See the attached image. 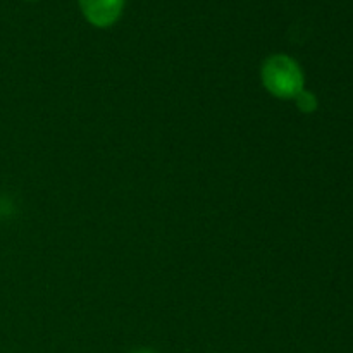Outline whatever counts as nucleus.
I'll return each instance as SVG.
<instances>
[{
  "instance_id": "nucleus-1",
  "label": "nucleus",
  "mask_w": 353,
  "mask_h": 353,
  "mask_svg": "<svg viewBox=\"0 0 353 353\" xmlns=\"http://www.w3.org/2000/svg\"><path fill=\"white\" fill-rule=\"evenodd\" d=\"M262 83L278 99H296L303 90V72L288 55H271L262 65Z\"/></svg>"
},
{
  "instance_id": "nucleus-2",
  "label": "nucleus",
  "mask_w": 353,
  "mask_h": 353,
  "mask_svg": "<svg viewBox=\"0 0 353 353\" xmlns=\"http://www.w3.org/2000/svg\"><path fill=\"white\" fill-rule=\"evenodd\" d=\"M83 16L97 28H109L121 17L124 0H78Z\"/></svg>"
},
{
  "instance_id": "nucleus-3",
  "label": "nucleus",
  "mask_w": 353,
  "mask_h": 353,
  "mask_svg": "<svg viewBox=\"0 0 353 353\" xmlns=\"http://www.w3.org/2000/svg\"><path fill=\"white\" fill-rule=\"evenodd\" d=\"M295 100L302 112H314L317 109V99L310 92H305V90H302Z\"/></svg>"
},
{
  "instance_id": "nucleus-4",
  "label": "nucleus",
  "mask_w": 353,
  "mask_h": 353,
  "mask_svg": "<svg viewBox=\"0 0 353 353\" xmlns=\"http://www.w3.org/2000/svg\"><path fill=\"white\" fill-rule=\"evenodd\" d=\"M133 353H155V352H152V350H138V352H133Z\"/></svg>"
}]
</instances>
